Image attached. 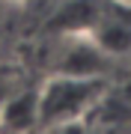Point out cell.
Wrapping results in <instances>:
<instances>
[{
  "label": "cell",
  "mask_w": 131,
  "mask_h": 134,
  "mask_svg": "<svg viewBox=\"0 0 131 134\" xmlns=\"http://www.w3.org/2000/svg\"><path fill=\"white\" fill-rule=\"evenodd\" d=\"M104 92L101 77H81V75H57L36 92L39 101V125L42 128H69L92 110Z\"/></svg>",
  "instance_id": "6da1fadb"
},
{
  "label": "cell",
  "mask_w": 131,
  "mask_h": 134,
  "mask_svg": "<svg viewBox=\"0 0 131 134\" xmlns=\"http://www.w3.org/2000/svg\"><path fill=\"white\" fill-rule=\"evenodd\" d=\"M87 36L98 45L101 54H107V57H119V54L131 51V24L125 18H101V15H98Z\"/></svg>",
  "instance_id": "7a4b0ae2"
},
{
  "label": "cell",
  "mask_w": 131,
  "mask_h": 134,
  "mask_svg": "<svg viewBox=\"0 0 131 134\" xmlns=\"http://www.w3.org/2000/svg\"><path fill=\"white\" fill-rule=\"evenodd\" d=\"M3 122L9 125L12 131L39 128V101H36V92L15 96L12 101H6L3 104Z\"/></svg>",
  "instance_id": "3957f363"
},
{
  "label": "cell",
  "mask_w": 131,
  "mask_h": 134,
  "mask_svg": "<svg viewBox=\"0 0 131 134\" xmlns=\"http://www.w3.org/2000/svg\"><path fill=\"white\" fill-rule=\"evenodd\" d=\"M116 6H122V9H131V0H113Z\"/></svg>",
  "instance_id": "277c9868"
}]
</instances>
